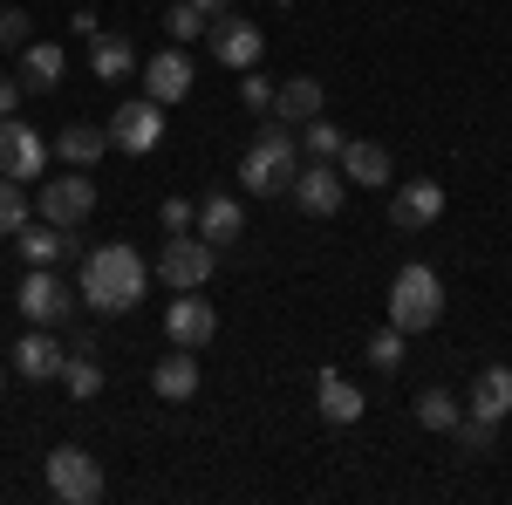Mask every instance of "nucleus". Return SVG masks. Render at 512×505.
Listing matches in <instances>:
<instances>
[{
    "instance_id": "obj_33",
    "label": "nucleus",
    "mask_w": 512,
    "mask_h": 505,
    "mask_svg": "<svg viewBox=\"0 0 512 505\" xmlns=\"http://www.w3.org/2000/svg\"><path fill=\"white\" fill-rule=\"evenodd\" d=\"M28 7H0V55H7V48H28Z\"/></svg>"
},
{
    "instance_id": "obj_15",
    "label": "nucleus",
    "mask_w": 512,
    "mask_h": 505,
    "mask_svg": "<svg viewBox=\"0 0 512 505\" xmlns=\"http://www.w3.org/2000/svg\"><path fill=\"white\" fill-rule=\"evenodd\" d=\"M465 410H472V417H485V424H506V417H512V369H506V362H485V369L472 376Z\"/></svg>"
},
{
    "instance_id": "obj_1",
    "label": "nucleus",
    "mask_w": 512,
    "mask_h": 505,
    "mask_svg": "<svg viewBox=\"0 0 512 505\" xmlns=\"http://www.w3.org/2000/svg\"><path fill=\"white\" fill-rule=\"evenodd\" d=\"M144 287H151V267H144V253L123 246V239L96 246V253L82 260V280H76V294L96 314H130L137 301H144Z\"/></svg>"
},
{
    "instance_id": "obj_5",
    "label": "nucleus",
    "mask_w": 512,
    "mask_h": 505,
    "mask_svg": "<svg viewBox=\"0 0 512 505\" xmlns=\"http://www.w3.org/2000/svg\"><path fill=\"white\" fill-rule=\"evenodd\" d=\"M0 178L14 185H41L48 178V137L21 117H0Z\"/></svg>"
},
{
    "instance_id": "obj_19",
    "label": "nucleus",
    "mask_w": 512,
    "mask_h": 505,
    "mask_svg": "<svg viewBox=\"0 0 512 505\" xmlns=\"http://www.w3.org/2000/svg\"><path fill=\"white\" fill-rule=\"evenodd\" d=\"M151 389H158L164 403H192L198 396V349H171L158 369H151Z\"/></svg>"
},
{
    "instance_id": "obj_37",
    "label": "nucleus",
    "mask_w": 512,
    "mask_h": 505,
    "mask_svg": "<svg viewBox=\"0 0 512 505\" xmlns=\"http://www.w3.org/2000/svg\"><path fill=\"white\" fill-rule=\"evenodd\" d=\"M69 28H76L82 41H89V35H103V21H96V14H89V7H76V14H69Z\"/></svg>"
},
{
    "instance_id": "obj_13",
    "label": "nucleus",
    "mask_w": 512,
    "mask_h": 505,
    "mask_svg": "<svg viewBox=\"0 0 512 505\" xmlns=\"http://www.w3.org/2000/svg\"><path fill=\"white\" fill-rule=\"evenodd\" d=\"M444 219V185L437 178H417V185H396L390 192V226L396 233H424Z\"/></svg>"
},
{
    "instance_id": "obj_28",
    "label": "nucleus",
    "mask_w": 512,
    "mask_h": 505,
    "mask_svg": "<svg viewBox=\"0 0 512 505\" xmlns=\"http://www.w3.org/2000/svg\"><path fill=\"white\" fill-rule=\"evenodd\" d=\"M62 383H69V396H82V403H89V396L103 389V362H96V349H76V355H69V362H62Z\"/></svg>"
},
{
    "instance_id": "obj_7",
    "label": "nucleus",
    "mask_w": 512,
    "mask_h": 505,
    "mask_svg": "<svg viewBox=\"0 0 512 505\" xmlns=\"http://www.w3.org/2000/svg\"><path fill=\"white\" fill-rule=\"evenodd\" d=\"M287 198H294L308 219H335V212H342V198H349V178H342V164H328V157H308V164L294 171Z\"/></svg>"
},
{
    "instance_id": "obj_9",
    "label": "nucleus",
    "mask_w": 512,
    "mask_h": 505,
    "mask_svg": "<svg viewBox=\"0 0 512 505\" xmlns=\"http://www.w3.org/2000/svg\"><path fill=\"white\" fill-rule=\"evenodd\" d=\"M110 144H117V151H130V157H151L164 144V103L137 96V103L110 110Z\"/></svg>"
},
{
    "instance_id": "obj_38",
    "label": "nucleus",
    "mask_w": 512,
    "mask_h": 505,
    "mask_svg": "<svg viewBox=\"0 0 512 505\" xmlns=\"http://www.w3.org/2000/svg\"><path fill=\"white\" fill-rule=\"evenodd\" d=\"M198 14H226V0H192Z\"/></svg>"
},
{
    "instance_id": "obj_21",
    "label": "nucleus",
    "mask_w": 512,
    "mask_h": 505,
    "mask_svg": "<svg viewBox=\"0 0 512 505\" xmlns=\"http://www.w3.org/2000/svg\"><path fill=\"white\" fill-rule=\"evenodd\" d=\"M69 76V55H62V48H55V41H28V48H21V89H55V82Z\"/></svg>"
},
{
    "instance_id": "obj_25",
    "label": "nucleus",
    "mask_w": 512,
    "mask_h": 505,
    "mask_svg": "<svg viewBox=\"0 0 512 505\" xmlns=\"http://www.w3.org/2000/svg\"><path fill=\"white\" fill-rule=\"evenodd\" d=\"M89 69H96L103 82H123L130 69H137V48H130L123 35H89Z\"/></svg>"
},
{
    "instance_id": "obj_18",
    "label": "nucleus",
    "mask_w": 512,
    "mask_h": 505,
    "mask_svg": "<svg viewBox=\"0 0 512 505\" xmlns=\"http://www.w3.org/2000/svg\"><path fill=\"white\" fill-rule=\"evenodd\" d=\"M335 164H342V178H349V185H369V192H383V185H390V151H383V144H369V137H349Z\"/></svg>"
},
{
    "instance_id": "obj_36",
    "label": "nucleus",
    "mask_w": 512,
    "mask_h": 505,
    "mask_svg": "<svg viewBox=\"0 0 512 505\" xmlns=\"http://www.w3.org/2000/svg\"><path fill=\"white\" fill-rule=\"evenodd\" d=\"M21 96H28L21 76H0V117H14V110H21Z\"/></svg>"
},
{
    "instance_id": "obj_2",
    "label": "nucleus",
    "mask_w": 512,
    "mask_h": 505,
    "mask_svg": "<svg viewBox=\"0 0 512 505\" xmlns=\"http://www.w3.org/2000/svg\"><path fill=\"white\" fill-rule=\"evenodd\" d=\"M294 171H301V137L287 130V123H267L253 144H246V157H239V185L260 198H274L294 185Z\"/></svg>"
},
{
    "instance_id": "obj_34",
    "label": "nucleus",
    "mask_w": 512,
    "mask_h": 505,
    "mask_svg": "<svg viewBox=\"0 0 512 505\" xmlns=\"http://www.w3.org/2000/svg\"><path fill=\"white\" fill-rule=\"evenodd\" d=\"M158 219H164V233H192V198H164Z\"/></svg>"
},
{
    "instance_id": "obj_10",
    "label": "nucleus",
    "mask_w": 512,
    "mask_h": 505,
    "mask_svg": "<svg viewBox=\"0 0 512 505\" xmlns=\"http://www.w3.org/2000/svg\"><path fill=\"white\" fill-rule=\"evenodd\" d=\"M205 41H212V55H219L226 69H253V62L267 55V35H260V21H239V14H212Z\"/></svg>"
},
{
    "instance_id": "obj_16",
    "label": "nucleus",
    "mask_w": 512,
    "mask_h": 505,
    "mask_svg": "<svg viewBox=\"0 0 512 505\" xmlns=\"http://www.w3.org/2000/svg\"><path fill=\"white\" fill-rule=\"evenodd\" d=\"M62 362H69V349H55V335L28 321V335L14 342V369H21L28 383H55V376H62Z\"/></svg>"
},
{
    "instance_id": "obj_12",
    "label": "nucleus",
    "mask_w": 512,
    "mask_h": 505,
    "mask_svg": "<svg viewBox=\"0 0 512 505\" xmlns=\"http://www.w3.org/2000/svg\"><path fill=\"white\" fill-rule=\"evenodd\" d=\"M21 314L35 321V328H55V321H69V308H76V294L55 280V267H28V280H21Z\"/></svg>"
},
{
    "instance_id": "obj_29",
    "label": "nucleus",
    "mask_w": 512,
    "mask_h": 505,
    "mask_svg": "<svg viewBox=\"0 0 512 505\" xmlns=\"http://www.w3.org/2000/svg\"><path fill=\"white\" fill-rule=\"evenodd\" d=\"M458 417H465V403H458L451 389H424V396H417V424L424 430H451Z\"/></svg>"
},
{
    "instance_id": "obj_4",
    "label": "nucleus",
    "mask_w": 512,
    "mask_h": 505,
    "mask_svg": "<svg viewBox=\"0 0 512 505\" xmlns=\"http://www.w3.org/2000/svg\"><path fill=\"white\" fill-rule=\"evenodd\" d=\"M48 492L62 505H96L103 499V465H96L82 444H55V451H48Z\"/></svg>"
},
{
    "instance_id": "obj_26",
    "label": "nucleus",
    "mask_w": 512,
    "mask_h": 505,
    "mask_svg": "<svg viewBox=\"0 0 512 505\" xmlns=\"http://www.w3.org/2000/svg\"><path fill=\"white\" fill-rule=\"evenodd\" d=\"M451 437H458V458H492V444H499V424H485V417H458L451 424Z\"/></svg>"
},
{
    "instance_id": "obj_17",
    "label": "nucleus",
    "mask_w": 512,
    "mask_h": 505,
    "mask_svg": "<svg viewBox=\"0 0 512 505\" xmlns=\"http://www.w3.org/2000/svg\"><path fill=\"white\" fill-rule=\"evenodd\" d=\"M192 233L212 239V246H226V239L246 233V205H239V198H226V192L198 198V205H192Z\"/></svg>"
},
{
    "instance_id": "obj_30",
    "label": "nucleus",
    "mask_w": 512,
    "mask_h": 505,
    "mask_svg": "<svg viewBox=\"0 0 512 505\" xmlns=\"http://www.w3.org/2000/svg\"><path fill=\"white\" fill-rule=\"evenodd\" d=\"M205 28H212V14H198L192 0H171V14H164V35L171 41H198Z\"/></svg>"
},
{
    "instance_id": "obj_3",
    "label": "nucleus",
    "mask_w": 512,
    "mask_h": 505,
    "mask_svg": "<svg viewBox=\"0 0 512 505\" xmlns=\"http://www.w3.org/2000/svg\"><path fill=\"white\" fill-rule=\"evenodd\" d=\"M437 314H444V287H437V267L410 260V267L390 280V328H403V335H424V328H437Z\"/></svg>"
},
{
    "instance_id": "obj_8",
    "label": "nucleus",
    "mask_w": 512,
    "mask_h": 505,
    "mask_svg": "<svg viewBox=\"0 0 512 505\" xmlns=\"http://www.w3.org/2000/svg\"><path fill=\"white\" fill-rule=\"evenodd\" d=\"M35 205H41V219H48V226H69V233H76L82 219L96 212V178L69 164V171H62L55 185H41V198H35Z\"/></svg>"
},
{
    "instance_id": "obj_35",
    "label": "nucleus",
    "mask_w": 512,
    "mask_h": 505,
    "mask_svg": "<svg viewBox=\"0 0 512 505\" xmlns=\"http://www.w3.org/2000/svg\"><path fill=\"white\" fill-rule=\"evenodd\" d=\"M239 96H246V110H274V82H267V76H246V82H239Z\"/></svg>"
},
{
    "instance_id": "obj_31",
    "label": "nucleus",
    "mask_w": 512,
    "mask_h": 505,
    "mask_svg": "<svg viewBox=\"0 0 512 505\" xmlns=\"http://www.w3.org/2000/svg\"><path fill=\"white\" fill-rule=\"evenodd\" d=\"M362 355H369V369H383V376H390V369H403V328H376Z\"/></svg>"
},
{
    "instance_id": "obj_6",
    "label": "nucleus",
    "mask_w": 512,
    "mask_h": 505,
    "mask_svg": "<svg viewBox=\"0 0 512 505\" xmlns=\"http://www.w3.org/2000/svg\"><path fill=\"white\" fill-rule=\"evenodd\" d=\"M212 260H219V246L198 233H171L158 253V280L164 287H178V294H192V287H205L212 280Z\"/></svg>"
},
{
    "instance_id": "obj_27",
    "label": "nucleus",
    "mask_w": 512,
    "mask_h": 505,
    "mask_svg": "<svg viewBox=\"0 0 512 505\" xmlns=\"http://www.w3.org/2000/svg\"><path fill=\"white\" fill-rule=\"evenodd\" d=\"M294 137H301V151H308V157H328V164L342 157V144H349V130H335L328 117H308L301 130H294Z\"/></svg>"
},
{
    "instance_id": "obj_20",
    "label": "nucleus",
    "mask_w": 512,
    "mask_h": 505,
    "mask_svg": "<svg viewBox=\"0 0 512 505\" xmlns=\"http://www.w3.org/2000/svg\"><path fill=\"white\" fill-rule=\"evenodd\" d=\"M308 117H321V82H315V76H287V82L274 89V123L301 130Z\"/></svg>"
},
{
    "instance_id": "obj_11",
    "label": "nucleus",
    "mask_w": 512,
    "mask_h": 505,
    "mask_svg": "<svg viewBox=\"0 0 512 505\" xmlns=\"http://www.w3.org/2000/svg\"><path fill=\"white\" fill-rule=\"evenodd\" d=\"M164 335H171V349H205V342L219 335V308L192 287V294H178V301L164 308Z\"/></svg>"
},
{
    "instance_id": "obj_32",
    "label": "nucleus",
    "mask_w": 512,
    "mask_h": 505,
    "mask_svg": "<svg viewBox=\"0 0 512 505\" xmlns=\"http://www.w3.org/2000/svg\"><path fill=\"white\" fill-rule=\"evenodd\" d=\"M21 226H28V192L14 178H0V239H14Z\"/></svg>"
},
{
    "instance_id": "obj_23",
    "label": "nucleus",
    "mask_w": 512,
    "mask_h": 505,
    "mask_svg": "<svg viewBox=\"0 0 512 505\" xmlns=\"http://www.w3.org/2000/svg\"><path fill=\"white\" fill-rule=\"evenodd\" d=\"M315 396H321V417H328V424H362V410H369L362 389H355L349 376H335V369L315 383Z\"/></svg>"
},
{
    "instance_id": "obj_22",
    "label": "nucleus",
    "mask_w": 512,
    "mask_h": 505,
    "mask_svg": "<svg viewBox=\"0 0 512 505\" xmlns=\"http://www.w3.org/2000/svg\"><path fill=\"white\" fill-rule=\"evenodd\" d=\"M103 151H110V130H103V123H62V130H55V157H69L76 171H89Z\"/></svg>"
},
{
    "instance_id": "obj_24",
    "label": "nucleus",
    "mask_w": 512,
    "mask_h": 505,
    "mask_svg": "<svg viewBox=\"0 0 512 505\" xmlns=\"http://www.w3.org/2000/svg\"><path fill=\"white\" fill-rule=\"evenodd\" d=\"M14 239H21V253H28V267H55L62 253H76L69 226H48V219H41V226H21Z\"/></svg>"
},
{
    "instance_id": "obj_14",
    "label": "nucleus",
    "mask_w": 512,
    "mask_h": 505,
    "mask_svg": "<svg viewBox=\"0 0 512 505\" xmlns=\"http://www.w3.org/2000/svg\"><path fill=\"white\" fill-rule=\"evenodd\" d=\"M144 96L164 103V110L192 96V62H185V48H158V55L144 62Z\"/></svg>"
}]
</instances>
